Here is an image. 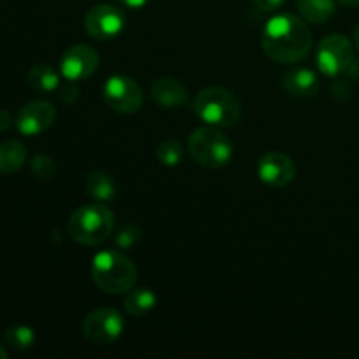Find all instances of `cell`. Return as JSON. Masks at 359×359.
Listing matches in <instances>:
<instances>
[{
    "mask_svg": "<svg viewBox=\"0 0 359 359\" xmlns=\"http://www.w3.org/2000/svg\"><path fill=\"white\" fill-rule=\"evenodd\" d=\"M151 97L160 107L175 109L188 102V90L184 84L172 77H161L154 81L151 86Z\"/></svg>",
    "mask_w": 359,
    "mask_h": 359,
    "instance_id": "obj_13",
    "label": "cell"
},
{
    "mask_svg": "<svg viewBox=\"0 0 359 359\" xmlns=\"http://www.w3.org/2000/svg\"><path fill=\"white\" fill-rule=\"evenodd\" d=\"M342 2L344 6H349V7H358L359 6V0H339Z\"/></svg>",
    "mask_w": 359,
    "mask_h": 359,
    "instance_id": "obj_28",
    "label": "cell"
},
{
    "mask_svg": "<svg viewBox=\"0 0 359 359\" xmlns=\"http://www.w3.org/2000/svg\"><path fill=\"white\" fill-rule=\"evenodd\" d=\"M126 16L118 6L111 4H98L91 7L84 20L86 32L98 41H109L114 39L125 30Z\"/></svg>",
    "mask_w": 359,
    "mask_h": 359,
    "instance_id": "obj_9",
    "label": "cell"
},
{
    "mask_svg": "<svg viewBox=\"0 0 359 359\" xmlns=\"http://www.w3.org/2000/svg\"><path fill=\"white\" fill-rule=\"evenodd\" d=\"M56 119V111L49 102L46 100H32L21 107L18 112L16 126L20 133L27 137L39 135L51 128Z\"/></svg>",
    "mask_w": 359,
    "mask_h": 359,
    "instance_id": "obj_11",
    "label": "cell"
},
{
    "mask_svg": "<svg viewBox=\"0 0 359 359\" xmlns=\"http://www.w3.org/2000/svg\"><path fill=\"white\" fill-rule=\"evenodd\" d=\"M156 158L165 167H175L182 160V144L175 139H167L158 144Z\"/></svg>",
    "mask_w": 359,
    "mask_h": 359,
    "instance_id": "obj_21",
    "label": "cell"
},
{
    "mask_svg": "<svg viewBox=\"0 0 359 359\" xmlns=\"http://www.w3.org/2000/svg\"><path fill=\"white\" fill-rule=\"evenodd\" d=\"M105 104L121 114H133L142 107V90L128 76L109 77L104 86Z\"/></svg>",
    "mask_w": 359,
    "mask_h": 359,
    "instance_id": "obj_8",
    "label": "cell"
},
{
    "mask_svg": "<svg viewBox=\"0 0 359 359\" xmlns=\"http://www.w3.org/2000/svg\"><path fill=\"white\" fill-rule=\"evenodd\" d=\"M27 81L28 86L34 91H39V93H51L60 86L56 70L51 65H46V63H39V65L32 67L28 70Z\"/></svg>",
    "mask_w": 359,
    "mask_h": 359,
    "instance_id": "obj_16",
    "label": "cell"
},
{
    "mask_svg": "<svg viewBox=\"0 0 359 359\" xmlns=\"http://www.w3.org/2000/svg\"><path fill=\"white\" fill-rule=\"evenodd\" d=\"M32 172L37 179H42V181H49V179L55 175L56 165L55 161L51 160L46 154H37V156L32 160Z\"/></svg>",
    "mask_w": 359,
    "mask_h": 359,
    "instance_id": "obj_22",
    "label": "cell"
},
{
    "mask_svg": "<svg viewBox=\"0 0 359 359\" xmlns=\"http://www.w3.org/2000/svg\"><path fill=\"white\" fill-rule=\"evenodd\" d=\"M125 311L133 318H140L146 316L147 312L153 311L156 307V294L147 287H137V290H130L123 304Z\"/></svg>",
    "mask_w": 359,
    "mask_h": 359,
    "instance_id": "obj_17",
    "label": "cell"
},
{
    "mask_svg": "<svg viewBox=\"0 0 359 359\" xmlns=\"http://www.w3.org/2000/svg\"><path fill=\"white\" fill-rule=\"evenodd\" d=\"M58 97H60V100L63 102V104H69V105H72L74 102L79 98V90H77V86L74 84V81H69L65 86L60 88Z\"/></svg>",
    "mask_w": 359,
    "mask_h": 359,
    "instance_id": "obj_24",
    "label": "cell"
},
{
    "mask_svg": "<svg viewBox=\"0 0 359 359\" xmlns=\"http://www.w3.org/2000/svg\"><path fill=\"white\" fill-rule=\"evenodd\" d=\"M354 42H356V48H358V51H359V25L356 28H354Z\"/></svg>",
    "mask_w": 359,
    "mask_h": 359,
    "instance_id": "obj_29",
    "label": "cell"
},
{
    "mask_svg": "<svg viewBox=\"0 0 359 359\" xmlns=\"http://www.w3.org/2000/svg\"><path fill=\"white\" fill-rule=\"evenodd\" d=\"M27 161V147L20 140H6L0 144V172L14 174Z\"/></svg>",
    "mask_w": 359,
    "mask_h": 359,
    "instance_id": "obj_15",
    "label": "cell"
},
{
    "mask_svg": "<svg viewBox=\"0 0 359 359\" xmlns=\"http://www.w3.org/2000/svg\"><path fill=\"white\" fill-rule=\"evenodd\" d=\"M6 342L7 346L13 347L14 351H27L34 346L35 333L34 330L23 325L11 326L6 332Z\"/></svg>",
    "mask_w": 359,
    "mask_h": 359,
    "instance_id": "obj_20",
    "label": "cell"
},
{
    "mask_svg": "<svg viewBox=\"0 0 359 359\" xmlns=\"http://www.w3.org/2000/svg\"><path fill=\"white\" fill-rule=\"evenodd\" d=\"M318 67L325 76L337 77L353 67V44L346 35L333 34L323 39L318 46Z\"/></svg>",
    "mask_w": 359,
    "mask_h": 359,
    "instance_id": "obj_6",
    "label": "cell"
},
{
    "mask_svg": "<svg viewBox=\"0 0 359 359\" xmlns=\"http://www.w3.org/2000/svg\"><path fill=\"white\" fill-rule=\"evenodd\" d=\"M7 358V353H6V349H4L2 346H0V359H6Z\"/></svg>",
    "mask_w": 359,
    "mask_h": 359,
    "instance_id": "obj_30",
    "label": "cell"
},
{
    "mask_svg": "<svg viewBox=\"0 0 359 359\" xmlns=\"http://www.w3.org/2000/svg\"><path fill=\"white\" fill-rule=\"evenodd\" d=\"M125 319L116 309H98L83 321V335L97 346H109L121 337Z\"/></svg>",
    "mask_w": 359,
    "mask_h": 359,
    "instance_id": "obj_7",
    "label": "cell"
},
{
    "mask_svg": "<svg viewBox=\"0 0 359 359\" xmlns=\"http://www.w3.org/2000/svg\"><path fill=\"white\" fill-rule=\"evenodd\" d=\"M283 86L293 97L305 98L318 93L319 79L311 69H293L284 74Z\"/></svg>",
    "mask_w": 359,
    "mask_h": 359,
    "instance_id": "obj_14",
    "label": "cell"
},
{
    "mask_svg": "<svg viewBox=\"0 0 359 359\" xmlns=\"http://www.w3.org/2000/svg\"><path fill=\"white\" fill-rule=\"evenodd\" d=\"M252 2H255V6L258 7L259 11H265V13H273V11L280 9L286 0H252Z\"/></svg>",
    "mask_w": 359,
    "mask_h": 359,
    "instance_id": "obj_25",
    "label": "cell"
},
{
    "mask_svg": "<svg viewBox=\"0 0 359 359\" xmlns=\"http://www.w3.org/2000/svg\"><path fill=\"white\" fill-rule=\"evenodd\" d=\"M119 6L126 7V9H142L149 4V0H116Z\"/></svg>",
    "mask_w": 359,
    "mask_h": 359,
    "instance_id": "obj_26",
    "label": "cell"
},
{
    "mask_svg": "<svg viewBox=\"0 0 359 359\" xmlns=\"http://www.w3.org/2000/svg\"><path fill=\"white\" fill-rule=\"evenodd\" d=\"M140 238V230L135 224H128V226L123 228L121 231L116 237V245L121 249H130L137 241Z\"/></svg>",
    "mask_w": 359,
    "mask_h": 359,
    "instance_id": "obj_23",
    "label": "cell"
},
{
    "mask_svg": "<svg viewBox=\"0 0 359 359\" xmlns=\"http://www.w3.org/2000/svg\"><path fill=\"white\" fill-rule=\"evenodd\" d=\"M91 277L104 293H128L137 283V266L119 251H102L93 256Z\"/></svg>",
    "mask_w": 359,
    "mask_h": 359,
    "instance_id": "obj_2",
    "label": "cell"
},
{
    "mask_svg": "<svg viewBox=\"0 0 359 359\" xmlns=\"http://www.w3.org/2000/svg\"><path fill=\"white\" fill-rule=\"evenodd\" d=\"M258 175L259 181L265 182L266 186L284 188V186L293 182L294 175H297V168H294L293 160L290 156L279 153V151H272V153H266L259 160Z\"/></svg>",
    "mask_w": 359,
    "mask_h": 359,
    "instance_id": "obj_12",
    "label": "cell"
},
{
    "mask_svg": "<svg viewBox=\"0 0 359 359\" xmlns=\"http://www.w3.org/2000/svg\"><path fill=\"white\" fill-rule=\"evenodd\" d=\"M114 230V214L102 203L79 207L69 219V235L83 245L102 244Z\"/></svg>",
    "mask_w": 359,
    "mask_h": 359,
    "instance_id": "obj_4",
    "label": "cell"
},
{
    "mask_svg": "<svg viewBox=\"0 0 359 359\" xmlns=\"http://www.w3.org/2000/svg\"><path fill=\"white\" fill-rule=\"evenodd\" d=\"M262 46L273 62L291 65L302 62L311 53L312 34L304 18L277 14L263 28Z\"/></svg>",
    "mask_w": 359,
    "mask_h": 359,
    "instance_id": "obj_1",
    "label": "cell"
},
{
    "mask_svg": "<svg viewBox=\"0 0 359 359\" xmlns=\"http://www.w3.org/2000/svg\"><path fill=\"white\" fill-rule=\"evenodd\" d=\"M193 111L210 126H235L242 119L241 100L226 88H205L193 102Z\"/></svg>",
    "mask_w": 359,
    "mask_h": 359,
    "instance_id": "obj_3",
    "label": "cell"
},
{
    "mask_svg": "<svg viewBox=\"0 0 359 359\" xmlns=\"http://www.w3.org/2000/svg\"><path fill=\"white\" fill-rule=\"evenodd\" d=\"M86 189L90 196L100 202H107V200L114 198L116 195V184L112 181L111 175L104 174V172H93L88 175L86 179Z\"/></svg>",
    "mask_w": 359,
    "mask_h": 359,
    "instance_id": "obj_19",
    "label": "cell"
},
{
    "mask_svg": "<svg viewBox=\"0 0 359 359\" xmlns=\"http://www.w3.org/2000/svg\"><path fill=\"white\" fill-rule=\"evenodd\" d=\"M11 125H13V116H11V112H7L6 109H0V132L11 128Z\"/></svg>",
    "mask_w": 359,
    "mask_h": 359,
    "instance_id": "obj_27",
    "label": "cell"
},
{
    "mask_svg": "<svg viewBox=\"0 0 359 359\" xmlns=\"http://www.w3.org/2000/svg\"><path fill=\"white\" fill-rule=\"evenodd\" d=\"M62 76L67 81H84L98 69V55L91 46L76 44L67 49L60 62Z\"/></svg>",
    "mask_w": 359,
    "mask_h": 359,
    "instance_id": "obj_10",
    "label": "cell"
},
{
    "mask_svg": "<svg viewBox=\"0 0 359 359\" xmlns=\"http://www.w3.org/2000/svg\"><path fill=\"white\" fill-rule=\"evenodd\" d=\"M298 11L305 21L321 25L335 13V0H298Z\"/></svg>",
    "mask_w": 359,
    "mask_h": 359,
    "instance_id": "obj_18",
    "label": "cell"
},
{
    "mask_svg": "<svg viewBox=\"0 0 359 359\" xmlns=\"http://www.w3.org/2000/svg\"><path fill=\"white\" fill-rule=\"evenodd\" d=\"M188 151L193 160L205 168L226 167L233 156L230 139L212 126L195 130L189 135Z\"/></svg>",
    "mask_w": 359,
    "mask_h": 359,
    "instance_id": "obj_5",
    "label": "cell"
}]
</instances>
